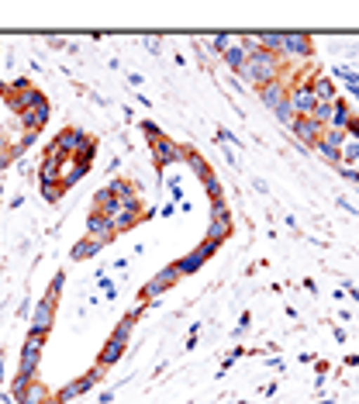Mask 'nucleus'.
Segmentation results:
<instances>
[{
    "mask_svg": "<svg viewBox=\"0 0 359 404\" xmlns=\"http://www.w3.org/2000/svg\"><path fill=\"white\" fill-rule=\"evenodd\" d=\"M242 77L249 83H259V86H266V83L273 80H283V66H280V56H270V52H249V59H245V66L239 70Z\"/></svg>",
    "mask_w": 359,
    "mask_h": 404,
    "instance_id": "nucleus-1",
    "label": "nucleus"
},
{
    "mask_svg": "<svg viewBox=\"0 0 359 404\" xmlns=\"http://www.w3.org/2000/svg\"><path fill=\"white\" fill-rule=\"evenodd\" d=\"M287 100H290V107H294L297 118H311V111H315V104H318L315 93H311V83H297Z\"/></svg>",
    "mask_w": 359,
    "mask_h": 404,
    "instance_id": "nucleus-2",
    "label": "nucleus"
},
{
    "mask_svg": "<svg viewBox=\"0 0 359 404\" xmlns=\"http://www.w3.org/2000/svg\"><path fill=\"white\" fill-rule=\"evenodd\" d=\"M232 232V214H228V207L225 201H214V221H211V232H207V242H221L225 235Z\"/></svg>",
    "mask_w": 359,
    "mask_h": 404,
    "instance_id": "nucleus-3",
    "label": "nucleus"
},
{
    "mask_svg": "<svg viewBox=\"0 0 359 404\" xmlns=\"http://www.w3.org/2000/svg\"><path fill=\"white\" fill-rule=\"evenodd\" d=\"M321 131H325V128H321L315 118H297V122H294V135H297V142H301V145H308V149H315V145H318Z\"/></svg>",
    "mask_w": 359,
    "mask_h": 404,
    "instance_id": "nucleus-4",
    "label": "nucleus"
},
{
    "mask_svg": "<svg viewBox=\"0 0 359 404\" xmlns=\"http://www.w3.org/2000/svg\"><path fill=\"white\" fill-rule=\"evenodd\" d=\"M131 322H135V318H124V322L118 325V332L111 335V342H107V349H104V366L118 363L121 349H124V342H128V328H131Z\"/></svg>",
    "mask_w": 359,
    "mask_h": 404,
    "instance_id": "nucleus-5",
    "label": "nucleus"
},
{
    "mask_svg": "<svg viewBox=\"0 0 359 404\" xmlns=\"http://www.w3.org/2000/svg\"><path fill=\"white\" fill-rule=\"evenodd\" d=\"M41 339H45V335H35V332H32V339L25 342V356H21V380H32V370H35V363H39Z\"/></svg>",
    "mask_w": 359,
    "mask_h": 404,
    "instance_id": "nucleus-6",
    "label": "nucleus"
},
{
    "mask_svg": "<svg viewBox=\"0 0 359 404\" xmlns=\"http://www.w3.org/2000/svg\"><path fill=\"white\" fill-rule=\"evenodd\" d=\"M259 93H263L266 107H280L290 97V86H287V80H273V83H266V86H259Z\"/></svg>",
    "mask_w": 359,
    "mask_h": 404,
    "instance_id": "nucleus-7",
    "label": "nucleus"
},
{
    "mask_svg": "<svg viewBox=\"0 0 359 404\" xmlns=\"http://www.w3.org/2000/svg\"><path fill=\"white\" fill-rule=\"evenodd\" d=\"M283 56H297V59H304V56H311V39L308 35H283V48H280Z\"/></svg>",
    "mask_w": 359,
    "mask_h": 404,
    "instance_id": "nucleus-8",
    "label": "nucleus"
},
{
    "mask_svg": "<svg viewBox=\"0 0 359 404\" xmlns=\"http://www.w3.org/2000/svg\"><path fill=\"white\" fill-rule=\"evenodd\" d=\"M52 311H56V301H48V297H45V301L39 304V311H35V322H32V332H35V335H45V332H48V325H52Z\"/></svg>",
    "mask_w": 359,
    "mask_h": 404,
    "instance_id": "nucleus-9",
    "label": "nucleus"
},
{
    "mask_svg": "<svg viewBox=\"0 0 359 404\" xmlns=\"http://www.w3.org/2000/svg\"><path fill=\"white\" fill-rule=\"evenodd\" d=\"M211 252H214V242H204L197 252H190V256H187V259L176 266V270H180V273H194V270H197V266L207 259V256H211Z\"/></svg>",
    "mask_w": 359,
    "mask_h": 404,
    "instance_id": "nucleus-10",
    "label": "nucleus"
},
{
    "mask_svg": "<svg viewBox=\"0 0 359 404\" xmlns=\"http://www.w3.org/2000/svg\"><path fill=\"white\" fill-rule=\"evenodd\" d=\"M311 93H315L318 104H332L335 100V83L328 80V77H315L311 80Z\"/></svg>",
    "mask_w": 359,
    "mask_h": 404,
    "instance_id": "nucleus-11",
    "label": "nucleus"
},
{
    "mask_svg": "<svg viewBox=\"0 0 359 404\" xmlns=\"http://www.w3.org/2000/svg\"><path fill=\"white\" fill-rule=\"evenodd\" d=\"M176 277H180V270H176V266H169V270H162V273H159V280L145 283V290H142V294H145V297H156V294H162V290L176 280Z\"/></svg>",
    "mask_w": 359,
    "mask_h": 404,
    "instance_id": "nucleus-12",
    "label": "nucleus"
},
{
    "mask_svg": "<svg viewBox=\"0 0 359 404\" xmlns=\"http://www.w3.org/2000/svg\"><path fill=\"white\" fill-rule=\"evenodd\" d=\"M45 401H48V391H45L41 384H32V380H28L25 391L18 394V404H45Z\"/></svg>",
    "mask_w": 359,
    "mask_h": 404,
    "instance_id": "nucleus-13",
    "label": "nucleus"
},
{
    "mask_svg": "<svg viewBox=\"0 0 359 404\" xmlns=\"http://www.w3.org/2000/svg\"><path fill=\"white\" fill-rule=\"evenodd\" d=\"M349 122H353V111L342 104V100H335V107H332V122H328V128H335V131H346L349 128Z\"/></svg>",
    "mask_w": 359,
    "mask_h": 404,
    "instance_id": "nucleus-14",
    "label": "nucleus"
},
{
    "mask_svg": "<svg viewBox=\"0 0 359 404\" xmlns=\"http://www.w3.org/2000/svg\"><path fill=\"white\" fill-rule=\"evenodd\" d=\"M152 149H156V159L159 162H173V159H180V149H176V145H173V142H166V138H156V142H152Z\"/></svg>",
    "mask_w": 359,
    "mask_h": 404,
    "instance_id": "nucleus-15",
    "label": "nucleus"
},
{
    "mask_svg": "<svg viewBox=\"0 0 359 404\" xmlns=\"http://www.w3.org/2000/svg\"><path fill=\"white\" fill-rule=\"evenodd\" d=\"M245 59H249V52H245L242 45H235V41L225 48V63H228L232 70H242V66H245Z\"/></svg>",
    "mask_w": 359,
    "mask_h": 404,
    "instance_id": "nucleus-16",
    "label": "nucleus"
},
{
    "mask_svg": "<svg viewBox=\"0 0 359 404\" xmlns=\"http://www.w3.org/2000/svg\"><path fill=\"white\" fill-rule=\"evenodd\" d=\"M339 156H342V162H359V138H346Z\"/></svg>",
    "mask_w": 359,
    "mask_h": 404,
    "instance_id": "nucleus-17",
    "label": "nucleus"
},
{
    "mask_svg": "<svg viewBox=\"0 0 359 404\" xmlns=\"http://www.w3.org/2000/svg\"><path fill=\"white\" fill-rule=\"evenodd\" d=\"M332 107H335V100H332V104H315V111H311V118H315V122H318L321 128H325V124L332 122Z\"/></svg>",
    "mask_w": 359,
    "mask_h": 404,
    "instance_id": "nucleus-18",
    "label": "nucleus"
},
{
    "mask_svg": "<svg viewBox=\"0 0 359 404\" xmlns=\"http://www.w3.org/2000/svg\"><path fill=\"white\" fill-rule=\"evenodd\" d=\"M273 111H277V118H280L283 124H287V128H294V122H297V115H294L290 100H283V104H280V107H273Z\"/></svg>",
    "mask_w": 359,
    "mask_h": 404,
    "instance_id": "nucleus-19",
    "label": "nucleus"
},
{
    "mask_svg": "<svg viewBox=\"0 0 359 404\" xmlns=\"http://www.w3.org/2000/svg\"><path fill=\"white\" fill-rule=\"evenodd\" d=\"M100 245H104V242H97V239H93V235H90V239H86V242H80V249H77V252H73V256H77V259H86V256H90V252H97V249H100Z\"/></svg>",
    "mask_w": 359,
    "mask_h": 404,
    "instance_id": "nucleus-20",
    "label": "nucleus"
},
{
    "mask_svg": "<svg viewBox=\"0 0 359 404\" xmlns=\"http://www.w3.org/2000/svg\"><path fill=\"white\" fill-rule=\"evenodd\" d=\"M0 156H4V138H0Z\"/></svg>",
    "mask_w": 359,
    "mask_h": 404,
    "instance_id": "nucleus-21",
    "label": "nucleus"
},
{
    "mask_svg": "<svg viewBox=\"0 0 359 404\" xmlns=\"http://www.w3.org/2000/svg\"><path fill=\"white\" fill-rule=\"evenodd\" d=\"M45 404H59V401H45Z\"/></svg>",
    "mask_w": 359,
    "mask_h": 404,
    "instance_id": "nucleus-22",
    "label": "nucleus"
}]
</instances>
